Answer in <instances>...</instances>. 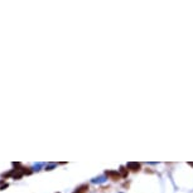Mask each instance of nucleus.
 Returning <instances> with one entry per match:
<instances>
[{"instance_id":"obj_1","label":"nucleus","mask_w":193,"mask_h":193,"mask_svg":"<svg viewBox=\"0 0 193 193\" xmlns=\"http://www.w3.org/2000/svg\"><path fill=\"white\" fill-rule=\"evenodd\" d=\"M106 175H107V177H110L112 180H118L119 178H120V173H118L116 171H107Z\"/></svg>"},{"instance_id":"obj_2","label":"nucleus","mask_w":193,"mask_h":193,"mask_svg":"<svg viewBox=\"0 0 193 193\" xmlns=\"http://www.w3.org/2000/svg\"><path fill=\"white\" fill-rule=\"evenodd\" d=\"M140 168H141V165L139 163H129L128 164V169H131L133 172H138L140 171Z\"/></svg>"},{"instance_id":"obj_3","label":"nucleus","mask_w":193,"mask_h":193,"mask_svg":"<svg viewBox=\"0 0 193 193\" xmlns=\"http://www.w3.org/2000/svg\"><path fill=\"white\" fill-rule=\"evenodd\" d=\"M87 191H89V186H87V184H85V186H81L75 193H86Z\"/></svg>"},{"instance_id":"obj_4","label":"nucleus","mask_w":193,"mask_h":193,"mask_svg":"<svg viewBox=\"0 0 193 193\" xmlns=\"http://www.w3.org/2000/svg\"><path fill=\"white\" fill-rule=\"evenodd\" d=\"M120 173H121L122 177H126V175H128V171L125 168H121V169H120Z\"/></svg>"}]
</instances>
